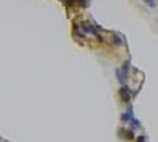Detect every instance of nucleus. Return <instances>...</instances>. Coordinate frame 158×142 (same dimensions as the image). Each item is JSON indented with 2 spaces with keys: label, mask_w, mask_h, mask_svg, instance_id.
I'll return each mask as SVG.
<instances>
[{
  "label": "nucleus",
  "mask_w": 158,
  "mask_h": 142,
  "mask_svg": "<svg viewBox=\"0 0 158 142\" xmlns=\"http://www.w3.org/2000/svg\"><path fill=\"white\" fill-rule=\"evenodd\" d=\"M131 125H133V126H134V128H133V129H139V128H141V123H139V121H137V120H136V118H134V117H133V118H131Z\"/></svg>",
  "instance_id": "obj_5"
},
{
  "label": "nucleus",
  "mask_w": 158,
  "mask_h": 142,
  "mask_svg": "<svg viewBox=\"0 0 158 142\" xmlns=\"http://www.w3.org/2000/svg\"><path fill=\"white\" fill-rule=\"evenodd\" d=\"M136 142H145V137L144 136H139V137H136Z\"/></svg>",
  "instance_id": "obj_7"
},
{
  "label": "nucleus",
  "mask_w": 158,
  "mask_h": 142,
  "mask_svg": "<svg viewBox=\"0 0 158 142\" xmlns=\"http://www.w3.org/2000/svg\"><path fill=\"white\" fill-rule=\"evenodd\" d=\"M123 136H125L128 140H134V134H133V131H126V129H123Z\"/></svg>",
  "instance_id": "obj_4"
},
{
  "label": "nucleus",
  "mask_w": 158,
  "mask_h": 142,
  "mask_svg": "<svg viewBox=\"0 0 158 142\" xmlns=\"http://www.w3.org/2000/svg\"><path fill=\"white\" fill-rule=\"evenodd\" d=\"M120 96H122V99H123L125 104H131V96H133V93L129 91V88L126 86V85H122V88H120Z\"/></svg>",
  "instance_id": "obj_1"
},
{
  "label": "nucleus",
  "mask_w": 158,
  "mask_h": 142,
  "mask_svg": "<svg viewBox=\"0 0 158 142\" xmlns=\"http://www.w3.org/2000/svg\"><path fill=\"white\" fill-rule=\"evenodd\" d=\"M144 3H145L147 6H150V8H155V6H156V2H155V0H144Z\"/></svg>",
  "instance_id": "obj_6"
},
{
  "label": "nucleus",
  "mask_w": 158,
  "mask_h": 142,
  "mask_svg": "<svg viewBox=\"0 0 158 142\" xmlns=\"http://www.w3.org/2000/svg\"><path fill=\"white\" fill-rule=\"evenodd\" d=\"M131 118H133V110H131V107L128 109V112H123L122 117H120V120H122L123 123H129V121H131Z\"/></svg>",
  "instance_id": "obj_2"
},
{
  "label": "nucleus",
  "mask_w": 158,
  "mask_h": 142,
  "mask_svg": "<svg viewBox=\"0 0 158 142\" xmlns=\"http://www.w3.org/2000/svg\"><path fill=\"white\" fill-rule=\"evenodd\" d=\"M110 42H112V45H115V46H122L123 45V39H122V37H118V35H112Z\"/></svg>",
  "instance_id": "obj_3"
}]
</instances>
